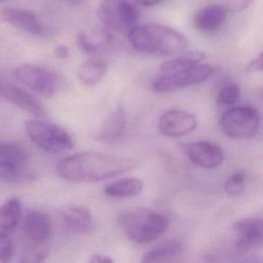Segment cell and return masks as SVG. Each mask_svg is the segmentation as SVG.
<instances>
[{
	"label": "cell",
	"instance_id": "cell-1",
	"mask_svg": "<svg viewBox=\"0 0 263 263\" xmlns=\"http://www.w3.org/2000/svg\"><path fill=\"white\" fill-rule=\"evenodd\" d=\"M138 161L130 157H119L99 152H79L61 159L55 166L62 179L81 183L97 182L113 178L134 170Z\"/></svg>",
	"mask_w": 263,
	"mask_h": 263
},
{
	"label": "cell",
	"instance_id": "cell-2",
	"mask_svg": "<svg viewBox=\"0 0 263 263\" xmlns=\"http://www.w3.org/2000/svg\"><path fill=\"white\" fill-rule=\"evenodd\" d=\"M126 36L136 50L145 53L174 55L184 51L188 46V41L184 35L159 24L136 25Z\"/></svg>",
	"mask_w": 263,
	"mask_h": 263
},
{
	"label": "cell",
	"instance_id": "cell-3",
	"mask_svg": "<svg viewBox=\"0 0 263 263\" xmlns=\"http://www.w3.org/2000/svg\"><path fill=\"white\" fill-rule=\"evenodd\" d=\"M118 225L125 236L137 243H147L161 236L170 226L162 214L148 209H138L122 214Z\"/></svg>",
	"mask_w": 263,
	"mask_h": 263
},
{
	"label": "cell",
	"instance_id": "cell-4",
	"mask_svg": "<svg viewBox=\"0 0 263 263\" xmlns=\"http://www.w3.org/2000/svg\"><path fill=\"white\" fill-rule=\"evenodd\" d=\"M26 134L39 148L49 153H60L73 148V141L69 133L58 124L30 119L25 122Z\"/></svg>",
	"mask_w": 263,
	"mask_h": 263
},
{
	"label": "cell",
	"instance_id": "cell-5",
	"mask_svg": "<svg viewBox=\"0 0 263 263\" xmlns=\"http://www.w3.org/2000/svg\"><path fill=\"white\" fill-rule=\"evenodd\" d=\"M260 115L251 106H236L224 111L219 119L221 130L233 139H250L259 128Z\"/></svg>",
	"mask_w": 263,
	"mask_h": 263
},
{
	"label": "cell",
	"instance_id": "cell-6",
	"mask_svg": "<svg viewBox=\"0 0 263 263\" xmlns=\"http://www.w3.org/2000/svg\"><path fill=\"white\" fill-rule=\"evenodd\" d=\"M98 16L107 29L127 34L137 25L140 13L127 0H103L98 9Z\"/></svg>",
	"mask_w": 263,
	"mask_h": 263
},
{
	"label": "cell",
	"instance_id": "cell-7",
	"mask_svg": "<svg viewBox=\"0 0 263 263\" xmlns=\"http://www.w3.org/2000/svg\"><path fill=\"white\" fill-rule=\"evenodd\" d=\"M214 73V68L208 64H195L171 72L162 73L152 83L155 92H167L200 83Z\"/></svg>",
	"mask_w": 263,
	"mask_h": 263
},
{
	"label": "cell",
	"instance_id": "cell-8",
	"mask_svg": "<svg viewBox=\"0 0 263 263\" xmlns=\"http://www.w3.org/2000/svg\"><path fill=\"white\" fill-rule=\"evenodd\" d=\"M13 74L20 82L44 98H51L62 86L61 77L42 66L25 64L14 69Z\"/></svg>",
	"mask_w": 263,
	"mask_h": 263
},
{
	"label": "cell",
	"instance_id": "cell-9",
	"mask_svg": "<svg viewBox=\"0 0 263 263\" xmlns=\"http://www.w3.org/2000/svg\"><path fill=\"white\" fill-rule=\"evenodd\" d=\"M236 234L235 250L239 255H246L254 248L261 246L263 237L262 221L257 218H246L234 223Z\"/></svg>",
	"mask_w": 263,
	"mask_h": 263
},
{
	"label": "cell",
	"instance_id": "cell-10",
	"mask_svg": "<svg viewBox=\"0 0 263 263\" xmlns=\"http://www.w3.org/2000/svg\"><path fill=\"white\" fill-rule=\"evenodd\" d=\"M185 152L193 163L203 168H215L223 162L224 158L222 148L216 143L209 141L187 144Z\"/></svg>",
	"mask_w": 263,
	"mask_h": 263
},
{
	"label": "cell",
	"instance_id": "cell-11",
	"mask_svg": "<svg viewBox=\"0 0 263 263\" xmlns=\"http://www.w3.org/2000/svg\"><path fill=\"white\" fill-rule=\"evenodd\" d=\"M195 117L184 110H170L159 119V130L167 137H182L196 127Z\"/></svg>",
	"mask_w": 263,
	"mask_h": 263
},
{
	"label": "cell",
	"instance_id": "cell-12",
	"mask_svg": "<svg viewBox=\"0 0 263 263\" xmlns=\"http://www.w3.org/2000/svg\"><path fill=\"white\" fill-rule=\"evenodd\" d=\"M0 91L12 105L37 117H43L46 111L42 104L26 89L10 83L0 84Z\"/></svg>",
	"mask_w": 263,
	"mask_h": 263
},
{
	"label": "cell",
	"instance_id": "cell-13",
	"mask_svg": "<svg viewBox=\"0 0 263 263\" xmlns=\"http://www.w3.org/2000/svg\"><path fill=\"white\" fill-rule=\"evenodd\" d=\"M24 233L29 243L46 245L51 233L49 217L40 211H30L24 221Z\"/></svg>",
	"mask_w": 263,
	"mask_h": 263
},
{
	"label": "cell",
	"instance_id": "cell-14",
	"mask_svg": "<svg viewBox=\"0 0 263 263\" xmlns=\"http://www.w3.org/2000/svg\"><path fill=\"white\" fill-rule=\"evenodd\" d=\"M227 15L225 6L210 4L199 9L193 18L194 28L203 34H211L218 31L224 24Z\"/></svg>",
	"mask_w": 263,
	"mask_h": 263
},
{
	"label": "cell",
	"instance_id": "cell-15",
	"mask_svg": "<svg viewBox=\"0 0 263 263\" xmlns=\"http://www.w3.org/2000/svg\"><path fill=\"white\" fill-rule=\"evenodd\" d=\"M0 17L3 22L11 25L12 27L28 32L32 35H41L43 32L41 23L31 11L7 7L1 11Z\"/></svg>",
	"mask_w": 263,
	"mask_h": 263
},
{
	"label": "cell",
	"instance_id": "cell-16",
	"mask_svg": "<svg viewBox=\"0 0 263 263\" xmlns=\"http://www.w3.org/2000/svg\"><path fill=\"white\" fill-rule=\"evenodd\" d=\"M125 125L126 119L124 111L122 108H117L106 117L93 138L99 142L113 143L122 136Z\"/></svg>",
	"mask_w": 263,
	"mask_h": 263
},
{
	"label": "cell",
	"instance_id": "cell-17",
	"mask_svg": "<svg viewBox=\"0 0 263 263\" xmlns=\"http://www.w3.org/2000/svg\"><path fill=\"white\" fill-rule=\"evenodd\" d=\"M63 221L71 231L77 233H87L95 228V221L90 212L82 205L68 206L63 213Z\"/></svg>",
	"mask_w": 263,
	"mask_h": 263
},
{
	"label": "cell",
	"instance_id": "cell-18",
	"mask_svg": "<svg viewBox=\"0 0 263 263\" xmlns=\"http://www.w3.org/2000/svg\"><path fill=\"white\" fill-rule=\"evenodd\" d=\"M143 189V182L137 178H123L117 180L104 189V193L113 198H124L138 195Z\"/></svg>",
	"mask_w": 263,
	"mask_h": 263
},
{
	"label": "cell",
	"instance_id": "cell-19",
	"mask_svg": "<svg viewBox=\"0 0 263 263\" xmlns=\"http://www.w3.org/2000/svg\"><path fill=\"white\" fill-rule=\"evenodd\" d=\"M76 74L83 84L95 86L103 80L106 74V65L102 61L90 60L80 65Z\"/></svg>",
	"mask_w": 263,
	"mask_h": 263
},
{
	"label": "cell",
	"instance_id": "cell-20",
	"mask_svg": "<svg viewBox=\"0 0 263 263\" xmlns=\"http://www.w3.org/2000/svg\"><path fill=\"white\" fill-rule=\"evenodd\" d=\"M22 206L17 198H10L0 205V229L4 232L12 231L18 225Z\"/></svg>",
	"mask_w": 263,
	"mask_h": 263
},
{
	"label": "cell",
	"instance_id": "cell-21",
	"mask_svg": "<svg viewBox=\"0 0 263 263\" xmlns=\"http://www.w3.org/2000/svg\"><path fill=\"white\" fill-rule=\"evenodd\" d=\"M111 40V37L106 32L86 33L81 32L77 37V45L79 49L87 54L100 52Z\"/></svg>",
	"mask_w": 263,
	"mask_h": 263
},
{
	"label": "cell",
	"instance_id": "cell-22",
	"mask_svg": "<svg viewBox=\"0 0 263 263\" xmlns=\"http://www.w3.org/2000/svg\"><path fill=\"white\" fill-rule=\"evenodd\" d=\"M182 252V245L177 240L166 241L148 251L142 258L143 262H165L174 260Z\"/></svg>",
	"mask_w": 263,
	"mask_h": 263
},
{
	"label": "cell",
	"instance_id": "cell-23",
	"mask_svg": "<svg viewBox=\"0 0 263 263\" xmlns=\"http://www.w3.org/2000/svg\"><path fill=\"white\" fill-rule=\"evenodd\" d=\"M0 159L22 171L28 163V154L16 144L0 142Z\"/></svg>",
	"mask_w": 263,
	"mask_h": 263
},
{
	"label": "cell",
	"instance_id": "cell-24",
	"mask_svg": "<svg viewBox=\"0 0 263 263\" xmlns=\"http://www.w3.org/2000/svg\"><path fill=\"white\" fill-rule=\"evenodd\" d=\"M205 59V53L200 50H193L186 52L184 54H181L179 57H176L174 59H171L168 61H165L160 66L161 73L171 72L177 69L185 68L188 66H192L195 64L201 63Z\"/></svg>",
	"mask_w": 263,
	"mask_h": 263
},
{
	"label": "cell",
	"instance_id": "cell-25",
	"mask_svg": "<svg viewBox=\"0 0 263 263\" xmlns=\"http://www.w3.org/2000/svg\"><path fill=\"white\" fill-rule=\"evenodd\" d=\"M239 96V87L236 84H227L219 91L217 96V104L221 107H230L238 101Z\"/></svg>",
	"mask_w": 263,
	"mask_h": 263
},
{
	"label": "cell",
	"instance_id": "cell-26",
	"mask_svg": "<svg viewBox=\"0 0 263 263\" xmlns=\"http://www.w3.org/2000/svg\"><path fill=\"white\" fill-rule=\"evenodd\" d=\"M245 184H246V175L241 172L234 173L225 182V186H224L225 192L229 196L240 195L245 190Z\"/></svg>",
	"mask_w": 263,
	"mask_h": 263
},
{
	"label": "cell",
	"instance_id": "cell-27",
	"mask_svg": "<svg viewBox=\"0 0 263 263\" xmlns=\"http://www.w3.org/2000/svg\"><path fill=\"white\" fill-rule=\"evenodd\" d=\"M13 255V245L4 231H0V262H8Z\"/></svg>",
	"mask_w": 263,
	"mask_h": 263
},
{
	"label": "cell",
	"instance_id": "cell-28",
	"mask_svg": "<svg viewBox=\"0 0 263 263\" xmlns=\"http://www.w3.org/2000/svg\"><path fill=\"white\" fill-rule=\"evenodd\" d=\"M21 171L0 159V178L7 181H15L20 178Z\"/></svg>",
	"mask_w": 263,
	"mask_h": 263
},
{
	"label": "cell",
	"instance_id": "cell-29",
	"mask_svg": "<svg viewBox=\"0 0 263 263\" xmlns=\"http://www.w3.org/2000/svg\"><path fill=\"white\" fill-rule=\"evenodd\" d=\"M254 0H225V8L232 13H238L246 10Z\"/></svg>",
	"mask_w": 263,
	"mask_h": 263
},
{
	"label": "cell",
	"instance_id": "cell-30",
	"mask_svg": "<svg viewBox=\"0 0 263 263\" xmlns=\"http://www.w3.org/2000/svg\"><path fill=\"white\" fill-rule=\"evenodd\" d=\"M262 53H259L255 59H253L248 65H247V72L249 73H256L261 72L263 69V58Z\"/></svg>",
	"mask_w": 263,
	"mask_h": 263
},
{
	"label": "cell",
	"instance_id": "cell-31",
	"mask_svg": "<svg viewBox=\"0 0 263 263\" xmlns=\"http://www.w3.org/2000/svg\"><path fill=\"white\" fill-rule=\"evenodd\" d=\"M53 52H54L55 57L59 58V59H66V58H68V55H69V49H68V47H67L66 45H64V44H59V45H57V46L54 47V49H53Z\"/></svg>",
	"mask_w": 263,
	"mask_h": 263
},
{
	"label": "cell",
	"instance_id": "cell-32",
	"mask_svg": "<svg viewBox=\"0 0 263 263\" xmlns=\"http://www.w3.org/2000/svg\"><path fill=\"white\" fill-rule=\"evenodd\" d=\"M90 262L93 263H107V262H113V260L105 255H93L90 259Z\"/></svg>",
	"mask_w": 263,
	"mask_h": 263
},
{
	"label": "cell",
	"instance_id": "cell-33",
	"mask_svg": "<svg viewBox=\"0 0 263 263\" xmlns=\"http://www.w3.org/2000/svg\"><path fill=\"white\" fill-rule=\"evenodd\" d=\"M137 4L143 5V6H154L159 4L160 2H162L163 0H132Z\"/></svg>",
	"mask_w": 263,
	"mask_h": 263
},
{
	"label": "cell",
	"instance_id": "cell-34",
	"mask_svg": "<svg viewBox=\"0 0 263 263\" xmlns=\"http://www.w3.org/2000/svg\"><path fill=\"white\" fill-rule=\"evenodd\" d=\"M0 1H6V0H0Z\"/></svg>",
	"mask_w": 263,
	"mask_h": 263
}]
</instances>
